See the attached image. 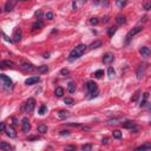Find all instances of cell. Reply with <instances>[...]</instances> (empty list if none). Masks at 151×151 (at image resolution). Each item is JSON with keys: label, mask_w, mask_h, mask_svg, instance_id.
Returning a JSON list of instances; mask_svg holds the SVG:
<instances>
[{"label": "cell", "mask_w": 151, "mask_h": 151, "mask_svg": "<svg viewBox=\"0 0 151 151\" xmlns=\"http://www.w3.org/2000/svg\"><path fill=\"white\" fill-rule=\"evenodd\" d=\"M113 59H115V55L112 54L111 52H108V53H105L103 55V63L104 64H111L113 61Z\"/></svg>", "instance_id": "obj_8"}, {"label": "cell", "mask_w": 151, "mask_h": 151, "mask_svg": "<svg viewBox=\"0 0 151 151\" xmlns=\"http://www.w3.org/2000/svg\"><path fill=\"white\" fill-rule=\"evenodd\" d=\"M86 45H84V44H79L78 46H76L71 52H70L69 54V61H72V60H74V59H78V58H80L82 54L86 51Z\"/></svg>", "instance_id": "obj_1"}, {"label": "cell", "mask_w": 151, "mask_h": 151, "mask_svg": "<svg viewBox=\"0 0 151 151\" xmlns=\"http://www.w3.org/2000/svg\"><path fill=\"white\" fill-rule=\"evenodd\" d=\"M13 41L14 42H19L21 40V37H23V32H21V28L20 27H15L13 31Z\"/></svg>", "instance_id": "obj_6"}, {"label": "cell", "mask_w": 151, "mask_h": 151, "mask_svg": "<svg viewBox=\"0 0 151 151\" xmlns=\"http://www.w3.org/2000/svg\"><path fill=\"white\" fill-rule=\"evenodd\" d=\"M103 74H104V71H103V70H98V71L95 72V77H96V78H102Z\"/></svg>", "instance_id": "obj_32"}, {"label": "cell", "mask_w": 151, "mask_h": 151, "mask_svg": "<svg viewBox=\"0 0 151 151\" xmlns=\"http://www.w3.org/2000/svg\"><path fill=\"white\" fill-rule=\"evenodd\" d=\"M36 108V100L33 98H30L27 102L24 104V106L21 108V110H25L26 112H32Z\"/></svg>", "instance_id": "obj_3"}, {"label": "cell", "mask_w": 151, "mask_h": 151, "mask_svg": "<svg viewBox=\"0 0 151 151\" xmlns=\"http://www.w3.org/2000/svg\"><path fill=\"white\" fill-rule=\"evenodd\" d=\"M2 37H4V39H5V40H6V41H8V42H13V39H11V38H8V37H7V36H6L5 33H2Z\"/></svg>", "instance_id": "obj_39"}, {"label": "cell", "mask_w": 151, "mask_h": 151, "mask_svg": "<svg viewBox=\"0 0 151 151\" xmlns=\"http://www.w3.org/2000/svg\"><path fill=\"white\" fill-rule=\"evenodd\" d=\"M72 8H73V10H77V4H76L74 1L72 2Z\"/></svg>", "instance_id": "obj_47"}, {"label": "cell", "mask_w": 151, "mask_h": 151, "mask_svg": "<svg viewBox=\"0 0 151 151\" xmlns=\"http://www.w3.org/2000/svg\"><path fill=\"white\" fill-rule=\"evenodd\" d=\"M83 151H91L92 150V144H84L82 146Z\"/></svg>", "instance_id": "obj_30"}, {"label": "cell", "mask_w": 151, "mask_h": 151, "mask_svg": "<svg viewBox=\"0 0 151 151\" xmlns=\"http://www.w3.org/2000/svg\"><path fill=\"white\" fill-rule=\"evenodd\" d=\"M14 63L12 60H2L0 61V67H13Z\"/></svg>", "instance_id": "obj_17"}, {"label": "cell", "mask_w": 151, "mask_h": 151, "mask_svg": "<svg viewBox=\"0 0 151 151\" xmlns=\"http://www.w3.org/2000/svg\"><path fill=\"white\" fill-rule=\"evenodd\" d=\"M65 150L66 151H77V148H76L74 145H67V146L65 148Z\"/></svg>", "instance_id": "obj_38"}, {"label": "cell", "mask_w": 151, "mask_h": 151, "mask_svg": "<svg viewBox=\"0 0 151 151\" xmlns=\"http://www.w3.org/2000/svg\"><path fill=\"white\" fill-rule=\"evenodd\" d=\"M144 70H145V66H144V65H143V66H142V65L139 66V69H138V71H137V78L138 79H140V78L143 77V74H144Z\"/></svg>", "instance_id": "obj_21"}, {"label": "cell", "mask_w": 151, "mask_h": 151, "mask_svg": "<svg viewBox=\"0 0 151 151\" xmlns=\"http://www.w3.org/2000/svg\"><path fill=\"white\" fill-rule=\"evenodd\" d=\"M44 27V23L40 21V20H38V21H36L33 25H32V28L33 30H37V28H42Z\"/></svg>", "instance_id": "obj_24"}, {"label": "cell", "mask_w": 151, "mask_h": 151, "mask_svg": "<svg viewBox=\"0 0 151 151\" xmlns=\"http://www.w3.org/2000/svg\"><path fill=\"white\" fill-rule=\"evenodd\" d=\"M86 89H87L89 93L91 95L90 98H93V97H96L97 95H98V91H97V84L95 82L90 80V82L86 83Z\"/></svg>", "instance_id": "obj_2"}, {"label": "cell", "mask_w": 151, "mask_h": 151, "mask_svg": "<svg viewBox=\"0 0 151 151\" xmlns=\"http://www.w3.org/2000/svg\"><path fill=\"white\" fill-rule=\"evenodd\" d=\"M148 98H149V92H144V93H143V99H142V102H140V106H142V108L146 105Z\"/></svg>", "instance_id": "obj_19"}, {"label": "cell", "mask_w": 151, "mask_h": 151, "mask_svg": "<svg viewBox=\"0 0 151 151\" xmlns=\"http://www.w3.org/2000/svg\"><path fill=\"white\" fill-rule=\"evenodd\" d=\"M112 136L115 138H117V139H119V138L122 137V132L119 131V130H113V132H112Z\"/></svg>", "instance_id": "obj_28"}, {"label": "cell", "mask_w": 151, "mask_h": 151, "mask_svg": "<svg viewBox=\"0 0 151 151\" xmlns=\"http://www.w3.org/2000/svg\"><path fill=\"white\" fill-rule=\"evenodd\" d=\"M46 110H47V108H46V105H41L40 109H39V115H45V112H46Z\"/></svg>", "instance_id": "obj_33"}, {"label": "cell", "mask_w": 151, "mask_h": 151, "mask_svg": "<svg viewBox=\"0 0 151 151\" xmlns=\"http://www.w3.org/2000/svg\"><path fill=\"white\" fill-rule=\"evenodd\" d=\"M57 116H58L59 119H66L70 116V112L69 111H65V110H59L57 112Z\"/></svg>", "instance_id": "obj_13"}, {"label": "cell", "mask_w": 151, "mask_h": 151, "mask_svg": "<svg viewBox=\"0 0 151 151\" xmlns=\"http://www.w3.org/2000/svg\"><path fill=\"white\" fill-rule=\"evenodd\" d=\"M45 17H46L47 20H52L53 17H54V14H53V12H47V13L45 14Z\"/></svg>", "instance_id": "obj_34"}, {"label": "cell", "mask_w": 151, "mask_h": 151, "mask_svg": "<svg viewBox=\"0 0 151 151\" xmlns=\"http://www.w3.org/2000/svg\"><path fill=\"white\" fill-rule=\"evenodd\" d=\"M98 23H99V19H98V18H91V19H90V24H91V25H97Z\"/></svg>", "instance_id": "obj_35"}, {"label": "cell", "mask_w": 151, "mask_h": 151, "mask_svg": "<svg viewBox=\"0 0 151 151\" xmlns=\"http://www.w3.org/2000/svg\"><path fill=\"white\" fill-rule=\"evenodd\" d=\"M54 95H55V97H63V95H64V89L60 87V86L57 87L54 91Z\"/></svg>", "instance_id": "obj_23"}, {"label": "cell", "mask_w": 151, "mask_h": 151, "mask_svg": "<svg viewBox=\"0 0 151 151\" xmlns=\"http://www.w3.org/2000/svg\"><path fill=\"white\" fill-rule=\"evenodd\" d=\"M115 74H116V72H115L113 67H109L108 69V76H109V78H113Z\"/></svg>", "instance_id": "obj_29"}, {"label": "cell", "mask_w": 151, "mask_h": 151, "mask_svg": "<svg viewBox=\"0 0 151 151\" xmlns=\"http://www.w3.org/2000/svg\"><path fill=\"white\" fill-rule=\"evenodd\" d=\"M15 4H17V1H13V0L7 1V2L5 4V11H6V12H11V11L13 10V7L15 6Z\"/></svg>", "instance_id": "obj_14"}, {"label": "cell", "mask_w": 151, "mask_h": 151, "mask_svg": "<svg viewBox=\"0 0 151 151\" xmlns=\"http://www.w3.org/2000/svg\"><path fill=\"white\" fill-rule=\"evenodd\" d=\"M67 91H69L70 93H74L76 92V85H74V83H69V86H67Z\"/></svg>", "instance_id": "obj_26"}, {"label": "cell", "mask_w": 151, "mask_h": 151, "mask_svg": "<svg viewBox=\"0 0 151 151\" xmlns=\"http://www.w3.org/2000/svg\"><path fill=\"white\" fill-rule=\"evenodd\" d=\"M20 69L23 70V71H26V72H28V71L31 72V71H33L36 67H34V65L31 64V63H23L21 66H20Z\"/></svg>", "instance_id": "obj_10"}, {"label": "cell", "mask_w": 151, "mask_h": 151, "mask_svg": "<svg viewBox=\"0 0 151 151\" xmlns=\"http://www.w3.org/2000/svg\"><path fill=\"white\" fill-rule=\"evenodd\" d=\"M60 73L63 74V76H66V74H69V70L67 69H63L60 71Z\"/></svg>", "instance_id": "obj_40"}, {"label": "cell", "mask_w": 151, "mask_h": 151, "mask_svg": "<svg viewBox=\"0 0 151 151\" xmlns=\"http://www.w3.org/2000/svg\"><path fill=\"white\" fill-rule=\"evenodd\" d=\"M117 4H118L119 6H125V5H126V2H125V1H123V2H122V1H118Z\"/></svg>", "instance_id": "obj_45"}, {"label": "cell", "mask_w": 151, "mask_h": 151, "mask_svg": "<svg viewBox=\"0 0 151 151\" xmlns=\"http://www.w3.org/2000/svg\"><path fill=\"white\" fill-rule=\"evenodd\" d=\"M60 135H61V136H65V135H66V136H69L70 131H67V130H66V131H65V130H63V131H60Z\"/></svg>", "instance_id": "obj_42"}, {"label": "cell", "mask_w": 151, "mask_h": 151, "mask_svg": "<svg viewBox=\"0 0 151 151\" xmlns=\"http://www.w3.org/2000/svg\"><path fill=\"white\" fill-rule=\"evenodd\" d=\"M138 97H139V92H136V95L131 98V100H132V102H136V100L138 99Z\"/></svg>", "instance_id": "obj_41"}, {"label": "cell", "mask_w": 151, "mask_h": 151, "mask_svg": "<svg viewBox=\"0 0 151 151\" xmlns=\"http://www.w3.org/2000/svg\"><path fill=\"white\" fill-rule=\"evenodd\" d=\"M48 57H50V54H48V53H46V54H44V58H48Z\"/></svg>", "instance_id": "obj_52"}, {"label": "cell", "mask_w": 151, "mask_h": 151, "mask_svg": "<svg viewBox=\"0 0 151 151\" xmlns=\"http://www.w3.org/2000/svg\"><path fill=\"white\" fill-rule=\"evenodd\" d=\"M139 53L142 54V57H149L151 54V50L146 46H142L139 48Z\"/></svg>", "instance_id": "obj_12"}, {"label": "cell", "mask_w": 151, "mask_h": 151, "mask_svg": "<svg viewBox=\"0 0 151 151\" xmlns=\"http://www.w3.org/2000/svg\"><path fill=\"white\" fill-rule=\"evenodd\" d=\"M67 125H70V126H80V124H74V123H69Z\"/></svg>", "instance_id": "obj_46"}, {"label": "cell", "mask_w": 151, "mask_h": 151, "mask_svg": "<svg viewBox=\"0 0 151 151\" xmlns=\"http://www.w3.org/2000/svg\"><path fill=\"white\" fill-rule=\"evenodd\" d=\"M150 124H151V122H150Z\"/></svg>", "instance_id": "obj_53"}, {"label": "cell", "mask_w": 151, "mask_h": 151, "mask_svg": "<svg viewBox=\"0 0 151 151\" xmlns=\"http://www.w3.org/2000/svg\"><path fill=\"white\" fill-rule=\"evenodd\" d=\"M38 132H40V133H46V132H47V126H46L45 124L38 125Z\"/></svg>", "instance_id": "obj_22"}, {"label": "cell", "mask_w": 151, "mask_h": 151, "mask_svg": "<svg viewBox=\"0 0 151 151\" xmlns=\"http://www.w3.org/2000/svg\"><path fill=\"white\" fill-rule=\"evenodd\" d=\"M146 20H148V17H144V18H143V21H144V23H145V21H146Z\"/></svg>", "instance_id": "obj_51"}, {"label": "cell", "mask_w": 151, "mask_h": 151, "mask_svg": "<svg viewBox=\"0 0 151 151\" xmlns=\"http://www.w3.org/2000/svg\"><path fill=\"white\" fill-rule=\"evenodd\" d=\"M39 80H40V77H39V76H32V77H30V78L26 79L25 84H26V85H33V84L38 83Z\"/></svg>", "instance_id": "obj_11"}, {"label": "cell", "mask_w": 151, "mask_h": 151, "mask_svg": "<svg viewBox=\"0 0 151 151\" xmlns=\"http://www.w3.org/2000/svg\"><path fill=\"white\" fill-rule=\"evenodd\" d=\"M103 21H104V23H108V21H109V17H105V18H103Z\"/></svg>", "instance_id": "obj_49"}, {"label": "cell", "mask_w": 151, "mask_h": 151, "mask_svg": "<svg viewBox=\"0 0 151 151\" xmlns=\"http://www.w3.org/2000/svg\"><path fill=\"white\" fill-rule=\"evenodd\" d=\"M122 125H123L124 129H129V130H133V131H137V129H138L136 123H133V122H125Z\"/></svg>", "instance_id": "obj_9"}, {"label": "cell", "mask_w": 151, "mask_h": 151, "mask_svg": "<svg viewBox=\"0 0 151 151\" xmlns=\"http://www.w3.org/2000/svg\"><path fill=\"white\" fill-rule=\"evenodd\" d=\"M0 79H1V82H2V85H4V87L5 89H11L12 87V80H11V78H8L6 74H0Z\"/></svg>", "instance_id": "obj_5"}, {"label": "cell", "mask_w": 151, "mask_h": 151, "mask_svg": "<svg viewBox=\"0 0 151 151\" xmlns=\"http://www.w3.org/2000/svg\"><path fill=\"white\" fill-rule=\"evenodd\" d=\"M0 149L2 151H12V146L7 142H0Z\"/></svg>", "instance_id": "obj_15"}, {"label": "cell", "mask_w": 151, "mask_h": 151, "mask_svg": "<svg viewBox=\"0 0 151 151\" xmlns=\"http://www.w3.org/2000/svg\"><path fill=\"white\" fill-rule=\"evenodd\" d=\"M100 46H102V41L97 40L90 45V48H91V50H95V48H98V47H100Z\"/></svg>", "instance_id": "obj_25"}, {"label": "cell", "mask_w": 151, "mask_h": 151, "mask_svg": "<svg viewBox=\"0 0 151 151\" xmlns=\"http://www.w3.org/2000/svg\"><path fill=\"white\" fill-rule=\"evenodd\" d=\"M21 130L25 133H27L28 131L31 130V124H30V121H28L27 117H24L23 121H21Z\"/></svg>", "instance_id": "obj_7"}, {"label": "cell", "mask_w": 151, "mask_h": 151, "mask_svg": "<svg viewBox=\"0 0 151 151\" xmlns=\"http://www.w3.org/2000/svg\"><path fill=\"white\" fill-rule=\"evenodd\" d=\"M13 124H18V119H17L15 117L13 118Z\"/></svg>", "instance_id": "obj_50"}, {"label": "cell", "mask_w": 151, "mask_h": 151, "mask_svg": "<svg viewBox=\"0 0 151 151\" xmlns=\"http://www.w3.org/2000/svg\"><path fill=\"white\" fill-rule=\"evenodd\" d=\"M116 31H117V27L115 26V27H110L108 30V34H109V37H112L115 33H116Z\"/></svg>", "instance_id": "obj_31"}, {"label": "cell", "mask_w": 151, "mask_h": 151, "mask_svg": "<svg viewBox=\"0 0 151 151\" xmlns=\"http://www.w3.org/2000/svg\"><path fill=\"white\" fill-rule=\"evenodd\" d=\"M151 149V144L149 143H146V144H144V145H142V146H139L136 149V151H148Z\"/></svg>", "instance_id": "obj_18"}, {"label": "cell", "mask_w": 151, "mask_h": 151, "mask_svg": "<svg viewBox=\"0 0 151 151\" xmlns=\"http://www.w3.org/2000/svg\"><path fill=\"white\" fill-rule=\"evenodd\" d=\"M5 132H6V135H7L10 138H14L15 136H17V133H15V131H14V129L12 127V126H7Z\"/></svg>", "instance_id": "obj_16"}, {"label": "cell", "mask_w": 151, "mask_h": 151, "mask_svg": "<svg viewBox=\"0 0 151 151\" xmlns=\"http://www.w3.org/2000/svg\"><path fill=\"white\" fill-rule=\"evenodd\" d=\"M48 71V66L47 65H41V66H38V72L39 73H45Z\"/></svg>", "instance_id": "obj_27"}, {"label": "cell", "mask_w": 151, "mask_h": 151, "mask_svg": "<svg viewBox=\"0 0 151 151\" xmlns=\"http://www.w3.org/2000/svg\"><path fill=\"white\" fill-rule=\"evenodd\" d=\"M143 7H144V10H151V1H146V2H144Z\"/></svg>", "instance_id": "obj_37"}, {"label": "cell", "mask_w": 151, "mask_h": 151, "mask_svg": "<svg viewBox=\"0 0 151 151\" xmlns=\"http://www.w3.org/2000/svg\"><path fill=\"white\" fill-rule=\"evenodd\" d=\"M0 129H1V131H2V132H5V131H6V126H5V123H0Z\"/></svg>", "instance_id": "obj_43"}, {"label": "cell", "mask_w": 151, "mask_h": 151, "mask_svg": "<svg viewBox=\"0 0 151 151\" xmlns=\"http://www.w3.org/2000/svg\"><path fill=\"white\" fill-rule=\"evenodd\" d=\"M142 30H143V27L142 26H137V27L132 28L131 31H129V33L126 34V42H129L130 41V39L132 38V37H135L136 34H138L139 32H142Z\"/></svg>", "instance_id": "obj_4"}, {"label": "cell", "mask_w": 151, "mask_h": 151, "mask_svg": "<svg viewBox=\"0 0 151 151\" xmlns=\"http://www.w3.org/2000/svg\"><path fill=\"white\" fill-rule=\"evenodd\" d=\"M36 15H37L38 18H41V12H40V11H38V12H36Z\"/></svg>", "instance_id": "obj_48"}, {"label": "cell", "mask_w": 151, "mask_h": 151, "mask_svg": "<svg viewBox=\"0 0 151 151\" xmlns=\"http://www.w3.org/2000/svg\"><path fill=\"white\" fill-rule=\"evenodd\" d=\"M102 143H103V144H108V143H109V138L108 137L103 138V139H102Z\"/></svg>", "instance_id": "obj_44"}, {"label": "cell", "mask_w": 151, "mask_h": 151, "mask_svg": "<svg viewBox=\"0 0 151 151\" xmlns=\"http://www.w3.org/2000/svg\"><path fill=\"white\" fill-rule=\"evenodd\" d=\"M64 103H65L66 105H72V104H73V99H72V98H65V99H64Z\"/></svg>", "instance_id": "obj_36"}, {"label": "cell", "mask_w": 151, "mask_h": 151, "mask_svg": "<svg viewBox=\"0 0 151 151\" xmlns=\"http://www.w3.org/2000/svg\"><path fill=\"white\" fill-rule=\"evenodd\" d=\"M116 20H117V24H118V25H123V24L126 23V18H125V15H118Z\"/></svg>", "instance_id": "obj_20"}]
</instances>
